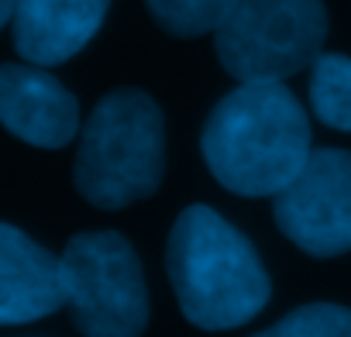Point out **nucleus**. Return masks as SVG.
I'll list each match as a JSON object with an SVG mask.
<instances>
[{
    "instance_id": "0eeeda50",
    "label": "nucleus",
    "mask_w": 351,
    "mask_h": 337,
    "mask_svg": "<svg viewBox=\"0 0 351 337\" xmlns=\"http://www.w3.org/2000/svg\"><path fill=\"white\" fill-rule=\"evenodd\" d=\"M0 124L38 148H62L80 131L76 97L42 66H0Z\"/></svg>"
},
{
    "instance_id": "6e6552de",
    "label": "nucleus",
    "mask_w": 351,
    "mask_h": 337,
    "mask_svg": "<svg viewBox=\"0 0 351 337\" xmlns=\"http://www.w3.org/2000/svg\"><path fill=\"white\" fill-rule=\"evenodd\" d=\"M62 303L59 258L25 231L0 224V323H32Z\"/></svg>"
},
{
    "instance_id": "39448f33",
    "label": "nucleus",
    "mask_w": 351,
    "mask_h": 337,
    "mask_svg": "<svg viewBox=\"0 0 351 337\" xmlns=\"http://www.w3.org/2000/svg\"><path fill=\"white\" fill-rule=\"evenodd\" d=\"M73 323L86 337H138L148 323V289L134 248L114 231L76 234L59 255Z\"/></svg>"
},
{
    "instance_id": "423d86ee",
    "label": "nucleus",
    "mask_w": 351,
    "mask_h": 337,
    "mask_svg": "<svg viewBox=\"0 0 351 337\" xmlns=\"http://www.w3.org/2000/svg\"><path fill=\"white\" fill-rule=\"evenodd\" d=\"M276 224L317 258L351 251V151H310L300 176L276 197Z\"/></svg>"
},
{
    "instance_id": "1a4fd4ad",
    "label": "nucleus",
    "mask_w": 351,
    "mask_h": 337,
    "mask_svg": "<svg viewBox=\"0 0 351 337\" xmlns=\"http://www.w3.org/2000/svg\"><path fill=\"white\" fill-rule=\"evenodd\" d=\"M110 0H21L14 14V49L32 66H59L86 49L104 25Z\"/></svg>"
},
{
    "instance_id": "20e7f679",
    "label": "nucleus",
    "mask_w": 351,
    "mask_h": 337,
    "mask_svg": "<svg viewBox=\"0 0 351 337\" xmlns=\"http://www.w3.org/2000/svg\"><path fill=\"white\" fill-rule=\"evenodd\" d=\"M327 11L320 0H238L217 28L221 66L241 83H282L324 55Z\"/></svg>"
},
{
    "instance_id": "7ed1b4c3",
    "label": "nucleus",
    "mask_w": 351,
    "mask_h": 337,
    "mask_svg": "<svg viewBox=\"0 0 351 337\" xmlns=\"http://www.w3.org/2000/svg\"><path fill=\"white\" fill-rule=\"evenodd\" d=\"M165 165L162 114L141 90L107 93L83 124L76 190L100 210H121L155 193Z\"/></svg>"
},
{
    "instance_id": "9d476101",
    "label": "nucleus",
    "mask_w": 351,
    "mask_h": 337,
    "mask_svg": "<svg viewBox=\"0 0 351 337\" xmlns=\"http://www.w3.org/2000/svg\"><path fill=\"white\" fill-rule=\"evenodd\" d=\"M310 103L313 114L337 131H351V59L320 55L310 69Z\"/></svg>"
},
{
    "instance_id": "f8f14e48",
    "label": "nucleus",
    "mask_w": 351,
    "mask_h": 337,
    "mask_svg": "<svg viewBox=\"0 0 351 337\" xmlns=\"http://www.w3.org/2000/svg\"><path fill=\"white\" fill-rule=\"evenodd\" d=\"M255 337H351V310L334 303H310Z\"/></svg>"
},
{
    "instance_id": "ddd939ff",
    "label": "nucleus",
    "mask_w": 351,
    "mask_h": 337,
    "mask_svg": "<svg viewBox=\"0 0 351 337\" xmlns=\"http://www.w3.org/2000/svg\"><path fill=\"white\" fill-rule=\"evenodd\" d=\"M18 4H21V0H0V28H4L8 21H14V14H18Z\"/></svg>"
},
{
    "instance_id": "f257e3e1",
    "label": "nucleus",
    "mask_w": 351,
    "mask_h": 337,
    "mask_svg": "<svg viewBox=\"0 0 351 337\" xmlns=\"http://www.w3.org/2000/svg\"><path fill=\"white\" fill-rule=\"evenodd\" d=\"M214 179L241 197H279L310 158V121L282 83H241L200 138Z\"/></svg>"
},
{
    "instance_id": "f03ea898",
    "label": "nucleus",
    "mask_w": 351,
    "mask_h": 337,
    "mask_svg": "<svg viewBox=\"0 0 351 337\" xmlns=\"http://www.w3.org/2000/svg\"><path fill=\"white\" fill-rule=\"evenodd\" d=\"M165 265L183 316L204 330L241 327L269 303V275L258 251L210 207L180 214Z\"/></svg>"
},
{
    "instance_id": "9b49d317",
    "label": "nucleus",
    "mask_w": 351,
    "mask_h": 337,
    "mask_svg": "<svg viewBox=\"0 0 351 337\" xmlns=\"http://www.w3.org/2000/svg\"><path fill=\"white\" fill-rule=\"evenodd\" d=\"M145 4L165 32L180 38H197L217 32L238 8V0H145Z\"/></svg>"
}]
</instances>
